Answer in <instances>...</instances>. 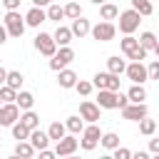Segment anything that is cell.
Segmentation results:
<instances>
[{"label":"cell","mask_w":159,"mask_h":159,"mask_svg":"<svg viewBox=\"0 0 159 159\" xmlns=\"http://www.w3.org/2000/svg\"><path fill=\"white\" fill-rule=\"evenodd\" d=\"M97 104H99V109H124L129 104V97L122 94V92L97 89Z\"/></svg>","instance_id":"1"},{"label":"cell","mask_w":159,"mask_h":159,"mask_svg":"<svg viewBox=\"0 0 159 159\" xmlns=\"http://www.w3.org/2000/svg\"><path fill=\"white\" fill-rule=\"evenodd\" d=\"M119 47H122V52L127 55V60H132V62L147 60V50H142L139 37H134V35H124V37L119 40Z\"/></svg>","instance_id":"2"},{"label":"cell","mask_w":159,"mask_h":159,"mask_svg":"<svg viewBox=\"0 0 159 159\" xmlns=\"http://www.w3.org/2000/svg\"><path fill=\"white\" fill-rule=\"evenodd\" d=\"M139 22H142V15L137 12V10H124V12H119V32L122 35H134L137 30H139Z\"/></svg>","instance_id":"3"},{"label":"cell","mask_w":159,"mask_h":159,"mask_svg":"<svg viewBox=\"0 0 159 159\" xmlns=\"http://www.w3.org/2000/svg\"><path fill=\"white\" fill-rule=\"evenodd\" d=\"M2 25H5V30H7L10 37H22V32H25V27H27L25 17L20 15V10H15V12H5Z\"/></svg>","instance_id":"4"},{"label":"cell","mask_w":159,"mask_h":159,"mask_svg":"<svg viewBox=\"0 0 159 159\" xmlns=\"http://www.w3.org/2000/svg\"><path fill=\"white\" fill-rule=\"evenodd\" d=\"M35 50L40 52V55H45V57H55L57 55V42H55V37L52 35H47V32H37V37H35Z\"/></svg>","instance_id":"5"},{"label":"cell","mask_w":159,"mask_h":159,"mask_svg":"<svg viewBox=\"0 0 159 159\" xmlns=\"http://www.w3.org/2000/svg\"><path fill=\"white\" fill-rule=\"evenodd\" d=\"M99 139H102V129H99L97 124H87V127H84V132H82L80 147H82L84 152H92V149L99 144Z\"/></svg>","instance_id":"6"},{"label":"cell","mask_w":159,"mask_h":159,"mask_svg":"<svg viewBox=\"0 0 159 159\" xmlns=\"http://www.w3.org/2000/svg\"><path fill=\"white\" fill-rule=\"evenodd\" d=\"M114 35H117V25L114 22H97V25H92V37L97 40V42H112L114 40Z\"/></svg>","instance_id":"7"},{"label":"cell","mask_w":159,"mask_h":159,"mask_svg":"<svg viewBox=\"0 0 159 159\" xmlns=\"http://www.w3.org/2000/svg\"><path fill=\"white\" fill-rule=\"evenodd\" d=\"M75 60V50L72 47H60L57 50V55L50 60V70L52 72H62V70H67V65Z\"/></svg>","instance_id":"8"},{"label":"cell","mask_w":159,"mask_h":159,"mask_svg":"<svg viewBox=\"0 0 159 159\" xmlns=\"http://www.w3.org/2000/svg\"><path fill=\"white\" fill-rule=\"evenodd\" d=\"M92 84L97 89H109V92H119V77L112 72H97L92 77Z\"/></svg>","instance_id":"9"},{"label":"cell","mask_w":159,"mask_h":159,"mask_svg":"<svg viewBox=\"0 0 159 159\" xmlns=\"http://www.w3.org/2000/svg\"><path fill=\"white\" fill-rule=\"evenodd\" d=\"M77 147H80V139H77L75 134H67L65 139L55 142V154H57L60 159H65V157H72V154L77 152Z\"/></svg>","instance_id":"10"},{"label":"cell","mask_w":159,"mask_h":159,"mask_svg":"<svg viewBox=\"0 0 159 159\" xmlns=\"http://www.w3.org/2000/svg\"><path fill=\"white\" fill-rule=\"evenodd\" d=\"M129 80H132V84H144L147 80H149V72H147V65H142V62H129L127 65V72H124Z\"/></svg>","instance_id":"11"},{"label":"cell","mask_w":159,"mask_h":159,"mask_svg":"<svg viewBox=\"0 0 159 159\" xmlns=\"http://www.w3.org/2000/svg\"><path fill=\"white\" fill-rule=\"evenodd\" d=\"M20 122V107L17 104H2L0 107V127H12Z\"/></svg>","instance_id":"12"},{"label":"cell","mask_w":159,"mask_h":159,"mask_svg":"<svg viewBox=\"0 0 159 159\" xmlns=\"http://www.w3.org/2000/svg\"><path fill=\"white\" fill-rule=\"evenodd\" d=\"M80 117L84 122H89V124H97L99 122V104L97 102H89V99L80 102Z\"/></svg>","instance_id":"13"},{"label":"cell","mask_w":159,"mask_h":159,"mask_svg":"<svg viewBox=\"0 0 159 159\" xmlns=\"http://www.w3.org/2000/svg\"><path fill=\"white\" fill-rule=\"evenodd\" d=\"M122 117L129 122H142L144 117H149V107L147 104H127L122 109Z\"/></svg>","instance_id":"14"},{"label":"cell","mask_w":159,"mask_h":159,"mask_svg":"<svg viewBox=\"0 0 159 159\" xmlns=\"http://www.w3.org/2000/svg\"><path fill=\"white\" fill-rule=\"evenodd\" d=\"M27 142L35 147V152H45V149L50 147V137H47V132H42V129H32Z\"/></svg>","instance_id":"15"},{"label":"cell","mask_w":159,"mask_h":159,"mask_svg":"<svg viewBox=\"0 0 159 159\" xmlns=\"http://www.w3.org/2000/svg\"><path fill=\"white\" fill-rule=\"evenodd\" d=\"M45 20H47V10H42V7H35V5H32V7L27 10V15H25V22H27L30 27H40Z\"/></svg>","instance_id":"16"},{"label":"cell","mask_w":159,"mask_h":159,"mask_svg":"<svg viewBox=\"0 0 159 159\" xmlns=\"http://www.w3.org/2000/svg\"><path fill=\"white\" fill-rule=\"evenodd\" d=\"M80 80H77V72L75 70H62V72H57V84L62 87V89H75V84H77Z\"/></svg>","instance_id":"17"},{"label":"cell","mask_w":159,"mask_h":159,"mask_svg":"<svg viewBox=\"0 0 159 159\" xmlns=\"http://www.w3.org/2000/svg\"><path fill=\"white\" fill-rule=\"evenodd\" d=\"M70 30H72V35H75V37L92 35V25H89V20H87V17H77V20H72Z\"/></svg>","instance_id":"18"},{"label":"cell","mask_w":159,"mask_h":159,"mask_svg":"<svg viewBox=\"0 0 159 159\" xmlns=\"http://www.w3.org/2000/svg\"><path fill=\"white\" fill-rule=\"evenodd\" d=\"M52 37H55V42H57L60 47H70V42H72V37H75V35H72V30H70V27L57 25V30H55V35H52Z\"/></svg>","instance_id":"19"},{"label":"cell","mask_w":159,"mask_h":159,"mask_svg":"<svg viewBox=\"0 0 159 159\" xmlns=\"http://www.w3.org/2000/svg\"><path fill=\"white\" fill-rule=\"evenodd\" d=\"M127 97H129V104H144V99H147L144 84H132V87L127 89Z\"/></svg>","instance_id":"20"},{"label":"cell","mask_w":159,"mask_h":159,"mask_svg":"<svg viewBox=\"0 0 159 159\" xmlns=\"http://www.w3.org/2000/svg\"><path fill=\"white\" fill-rule=\"evenodd\" d=\"M107 72H112V75H122V72H127V62L119 57V55H112V57H107Z\"/></svg>","instance_id":"21"},{"label":"cell","mask_w":159,"mask_h":159,"mask_svg":"<svg viewBox=\"0 0 159 159\" xmlns=\"http://www.w3.org/2000/svg\"><path fill=\"white\" fill-rule=\"evenodd\" d=\"M99 17H102L104 22H112V20L119 17V7H117L114 2H104V5H99Z\"/></svg>","instance_id":"22"},{"label":"cell","mask_w":159,"mask_h":159,"mask_svg":"<svg viewBox=\"0 0 159 159\" xmlns=\"http://www.w3.org/2000/svg\"><path fill=\"white\" fill-rule=\"evenodd\" d=\"M22 112H30L32 109V104H35V97H32V92H27V89H20L17 92V102H15Z\"/></svg>","instance_id":"23"},{"label":"cell","mask_w":159,"mask_h":159,"mask_svg":"<svg viewBox=\"0 0 159 159\" xmlns=\"http://www.w3.org/2000/svg\"><path fill=\"white\" fill-rule=\"evenodd\" d=\"M47 137L55 139V142L65 139V137H67V127H65V122H52V124L47 127Z\"/></svg>","instance_id":"24"},{"label":"cell","mask_w":159,"mask_h":159,"mask_svg":"<svg viewBox=\"0 0 159 159\" xmlns=\"http://www.w3.org/2000/svg\"><path fill=\"white\" fill-rule=\"evenodd\" d=\"M99 144L104 147V149H109V152H114V149H119L122 144H119V134L117 132H104L102 134V139H99Z\"/></svg>","instance_id":"25"},{"label":"cell","mask_w":159,"mask_h":159,"mask_svg":"<svg viewBox=\"0 0 159 159\" xmlns=\"http://www.w3.org/2000/svg\"><path fill=\"white\" fill-rule=\"evenodd\" d=\"M20 122H22L30 132H32V129H40V114L32 112V109H30V112H22V114H20Z\"/></svg>","instance_id":"26"},{"label":"cell","mask_w":159,"mask_h":159,"mask_svg":"<svg viewBox=\"0 0 159 159\" xmlns=\"http://www.w3.org/2000/svg\"><path fill=\"white\" fill-rule=\"evenodd\" d=\"M65 127H67V132H70V134H82V132H84V119H82V117H77V114H72V117H67Z\"/></svg>","instance_id":"27"},{"label":"cell","mask_w":159,"mask_h":159,"mask_svg":"<svg viewBox=\"0 0 159 159\" xmlns=\"http://www.w3.org/2000/svg\"><path fill=\"white\" fill-rule=\"evenodd\" d=\"M132 2V10H137L142 17H149L152 12H154V5H152V0H129Z\"/></svg>","instance_id":"28"},{"label":"cell","mask_w":159,"mask_h":159,"mask_svg":"<svg viewBox=\"0 0 159 159\" xmlns=\"http://www.w3.org/2000/svg\"><path fill=\"white\" fill-rule=\"evenodd\" d=\"M157 42H159V40H157V35H154V32H149V30L139 35V45H142V50H147V52H154Z\"/></svg>","instance_id":"29"},{"label":"cell","mask_w":159,"mask_h":159,"mask_svg":"<svg viewBox=\"0 0 159 159\" xmlns=\"http://www.w3.org/2000/svg\"><path fill=\"white\" fill-rule=\"evenodd\" d=\"M22 82H25V77H22V72H17V70H10L7 72V87H12L15 92H20V87H22Z\"/></svg>","instance_id":"30"},{"label":"cell","mask_w":159,"mask_h":159,"mask_svg":"<svg viewBox=\"0 0 159 159\" xmlns=\"http://www.w3.org/2000/svg\"><path fill=\"white\" fill-rule=\"evenodd\" d=\"M10 129H12V137H15L17 142H27V139H30V129H27V127H25L22 122H17V124H12Z\"/></svg>","instance_id":"31"},{"label":"cell","mask_w":159,"mask_h":159,"mask_svg":"<svg viewBox=\"0 0 159 159\" xmlns=\"http://www.w3.org/2000/svg\"><path fill=\"white\" fill-rule=\"evenodd\" d=\"M15 154L22 157V159H30V157L35 154V147H32L30 142H17V144H15Z\"/></svg>","instance_id":"32"},{"label":"cell","mask_w":159,"mask_h":159,"mask_svg":"<svg viewBox=\"0 0 159 159\" xmlns=\"http://www.w3.org/2000/svg\"><path fill=\"white\" fill-rule=\"evenodd\" d=\"M157 132V122L154 119H149V117H144L142 122H139V134H144V137H152Z\"/></svg>","instance_id":"33"},{"label":"cell","mask_w":159,"mask_h":159,"mask_svg":"<svg viewBox=\"0 0 159 159\" xmlns=\"http://www.w3.org/2000/svg\"><path fill=\"white\" fill-rule=\"evenodd\" d=\"M65 17V7L62 5H57V2H52L50 7H47V20H55V22H60Z\"/></svg>","instance_id":"34"},{"label":"cell","mask_w":159,"mask_h":159,"mask_svg":"<svg viewBox=\"0 0 159 159\" xmlns=\"http://www.w3.org/2000/svg\"><path fill=\"white\" fill-rule=\"evenodd\" d=\"M65 17H70V20L82 17V7H80V2H67V5H65Z\"/></svg>","instance_id":"35"},{"label":"cell","mask_w":159,"mask_h":159,"mask_svg":"<svg viewBox=\"0 0 159 159\" xmlns=\"http://www.w3.org/2000/svg\"><path fill=\"white\" fill-rule=\"evenodd\" d=\"M0 97H2L5 104H15V102H17V92H15L12 87H7V84L0 87Z\"/></svg>","instance_id":"36"},{"label":"cell","mask_w":159,"mask_h":159,"mask_svg":"<svg viewBox=\"0 0 159 159\" xmlns=\"http://www.w3.org/2000/svg\"><path fill=\"white\" fill-rule=\"evenodd\" d=\"M75 89H77V94H82V97H87L92 89H94V84L92 82H87V80H80L77 84H75Z\"/></svg>","instance_id":"37"},{"label":"cell","mask_w":159,"mask_h":159,"mask_svg":"<svg viewBox=\"0 0 159 159\" xmlns=\"http://www.w3.org/2000/svg\"><path fill=\"white\" fill-rule=\"evenodd\" d=\"M147 72H149V80H159V60H152L147 65Z\"/></svg>","instance_id":"38"},{"label":"cell","mask_w":159,"mask_h":159,"mask_svg":"<svg viewBox=\"0 0 159 159\" xmlns=\"http://www.w3.org/2000/svg\"><path fill=\"white\" fill-rule=\"evenodd\" d=\"M114 159H132V149H127V147H119V149H114V154H112Z\"/></svg>","instance_id":"39"},{"label":"cell","mask_w":159,"mask_h":159,"mask_svg":"<svg viewBox=\"0 0 159 159\" xmlns=\"http://www.w3.org/2000/svg\"><path fill=\"white\" fill-rule=\"evenodd\" d=\"M2 5H5V10H7V12L20 10V0H2Z\"/></svg>","instance_id":"40"},{"label":"cell","mask_w":159,"mask_h":159,"mask_svg":"<svg viewBox=\"0 0 159 159\" xmlns=\"http://www.w3.org/2000/svg\"><path fill=\"white\" fill-rule=\"evenodd\" d=\"M149 152H152V154H159V137L149 139Z\"/></svg>","instance_id":"41"},{"label":"cell","mask_w":159,"mask_h":159,"mask_svg":"<svg viewBox=\"0 0 159 159\" xmlns=\"http://www.w3.org/2000/svg\"><path fill=\"white\" fill-rule=\"evenodd\" d=\"M37 159H57V154L55 152H50V149H45V152H40V157Z\"/></svg>","instance_id":"42"},{"label":"cell","mask_w":159,"mask_h":159,"mask_svg":"<svg viewBox=\"0 0 159 159\" xmlns=\"http://www.w3.org/2000/svg\"><path fill=\"white\" fill-rule=\"evenodd\" d=\"M132 159H152V157H149V152H142L139 149V152H132Z\"/></svg>","instance_id":"43"},{"label":"cell","mask_w":159,"mask_h":159,"mask_svg":"<svg viewBox=\"0 0 159 159\" xmlns=\"http://www.w3.org/2000/svg\"><path fill=\"white\" fill-rule=\"evenodd\" d=\"M52 2H55V0H32V5H35V7H50Z\"/></svg>","instance_id":"44"},{"label":"cell","mask_w":159,"mask_h":159,"mask_svg":"<svg viewBox=\"0 0 159 159\" xmlns=\"http://www.w3.org/2000/svg\"><path fill=\"white\" fill-rule=\"evenodd\" d=\"M5 82H7V70L0 67V87H5Z\"/></svg>","instance_id":"45"},{"label":"cell","mask_w":159,"mask_h":159,"mask_svg":"<svg viewBox=\"0 0 159 159\" xmlns=\"http://www.w3.org/2000/svg\"><path fill=\"white\" fill-rule=\"evenodd\" d=\"M7 40V30H5V25H0V45Z\"/></svg>","instance_id":"46"},{"label":"cell","mask_w":159,"mask_h":159,"mask_svg":"<svg viewBox=\"0 0 159 159\" xmlns=\"http://www.w3.org/2000/svg\"><path fill=\"white\" fill-rule=\"evenodd\" d=\"M89 2H92V5H104L107 0H89Z\"/></svg>","instance_id":"47"},{"label":"cell","mask_w":159,"mask_h":159,"mask_svg":"<svg viewBox=\"0 0 159 159\" xmlns=\"http://www.w3.org/2000/svg\"><path fill=\"white\" fill-rule=\"evenodd\" d=\"M99 159H114V157H112V154H102Z\"/></svg>","instance_id":"48"},{"label":"cell","mask_w":159,"mask_h":159,"mask_svg":"<svg viewBox=\"0 0 159 159\" xmlns=\"http://www.w3.org/2000/svg\"><path fill=\"white\" fill-rule=\"evenodd\" d=\"M154 55H157V60H159V42H157V47H154Z\"/></svg>","instance_id":"49"},{"label":"cell","mask_w":159,"mask_h":159,"mask_svg":"<svg viewBox=\"0 0 159 159\" xmlns=\"http://www.w3.org/2000/svg\"><path fill=\"white\" fill-rule=\"evenodd\" d=\"M7 159H22V157H17V154H12V157H7Z\"/></svg>","instance_id":"50"},{"label":"cell","mask_w":159,"mask_h":159,"mask_svg":"<svg viewBox=\"0 0 159 159\" xmlns=\"http://www.w3.org/2000/svg\"><path fill=\"white\" fill-rule=\"evenodd\" d=\"M65 159H80V157H77V154H72V157H65Z\"/></svg>","instance_id":"51"},{"label":"cell","mask_w":159,"mask_h":159,"mask_svg":"<svg viewBox=\"0 0 159 159\" xmlns=\"http://www.w3.org/2000/svg\"><path fill=\"white\" fill-rule=\"evenodd\" d=\"M2 104H5V102H2V97H0V107H2Z\"/></svg>","instance_id":"52"},{"label":"cell","mask_w":159,"mask_h":159,"mask_svg":"<svg viewBox=\"0 0 159 159\" xmlns=\"http://www.w3.org/2000/svg\"><path fill=\"white\" fill-rule=\"evenodd\" d=\"M152 159H159V154H154V157H152Z\"/></svg>","instance_id":"53"}]
</instances>
